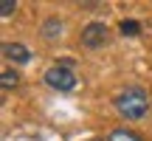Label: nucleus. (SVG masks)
I'll list each match as a JSON object with an SVG mask.
<instances>
[{
	"instance_id": "nucleus-7",
	"label": "nucleus",
	"mask_w": 152,
	"mask_h": 141,
	"mask_svg": "<svg viewBox=\"0 0 152 141\" xmlns=\"http://www.w3.org/2000/svg\"><path fill=\"white\" fill-rule=\"evenodd\" d=\"M121 34H124V37H135V34H141V23L124 20V23H121Z\"/></svg>"
},
{
	"instance_id": "nucleus-4",
	"label": "nucleus",
	"mask_w": 152,
	"mask_h": 141,
	"mask_svg": "<svg viewBox=\"0 0 152 141\" xmlns=\"http://www.w3.org/2000/svg\"><path fill=\"white\" fill-rule=\"evenodd\" d=\"M3 57L11 59V62H17V65H26V62L31 59V51H28L23 43H6L3 45Z\"/></svg>"
},
{
	"instance_id": "nucleus-5",
	"label": "nucleus",
	"mask_w": 152,
	"mask_h": 141,
	"mask_svg": "<svg viewBox=\"0 0 152 141\" xmlns=\"http://www.w3.org/2000/svg\"><path fill=\"white\" fill-rule=\"evenodd\" d=\"M107 141H144L141 136H135L132 130H113Z\"/></svg>"
},
{
	"instance_id": "nucleus-3",
	"label": "nucleus",
	"mask_w": 152,
	"mask_h": 141,
	"mask_svg": "<svg viewBox=\"0 0 152 141\" xmlns=\"http://www.w3.org/2000/svg\"><path fill=\"white\" fill-rule=\"evenodd\" d=\"M107 43V26L104 23H87L85 28H82V45L90 51L102 48V45Z\"/></svg>"
},
{
	"instance_id": "nucleus-6",
	"label": "nucleus",
	"mask_w": 152,
	"mask_h": 141,
	"mask_svg": "<svg viewBox=\"0 0 152 141\" xmlns=\"http://www.w3.org/2000/svg\"><path fill=\"white\" fill-rule=\"evenodd\" d=\"M59 31H62V23H59V20H48V23L42 26V37H45V40H54Z\"/></svg>"
},
{
	"instance_id": "nucleus-9",
	"label": "nucleus",
	"mask_w": 152,
	"mask_h": 141,
	"mask_svg": "<svg viewBox=\"0 0 152 141\" xmlns=\"http://www.w3.org/2000/svg\"><path fill=\"white\" fill-rule=\"evenodd\" d=\"M14 11H17V3H14V0H0V14H3V17H11Z\"/></svg>"
},
{
	"instance_id": "nucleus-2",
	"label": "nucleus",
	"mask_w": 152,
	"mask_h": 141,
	"mask_svg": "<svg viewBox=\"0 0 152 141\" xmlns=\"http://www.w3.org/2000/svg\"><path fill=\"white\" fill-rule=\"evenodd\" d=\"M42 79H45V85H48V87L62 90V93H65V90H73V87H76V73H73L68 65H51L48 70H45Z\"/></svg>"
},
{
	"instance_id": "nucleus-1",
	"label": "nucleus",
	"mask_w": 152,
	"mask_h": 141,
	"mask_svg": "<svg viewBox=\"0 0 152 141\" xmlns=\"http://www.w3.org/2000/svg\"><path fill=\"white\" fill-rule=\"evenodd\" d=\"M115 110H118L124 119H144L147 116V110H149V96H147V90L144 87H124V90L115 96Z\"/></svg>"
},
{
	"instance_id": "nucleus-8",
	"label": "nucleus",
	"mask_w": 152,
	"mask_h": 141,
	"mask_svg": "<svg viewBox=\"0 0 152 141\" xmlns=\"http://www.w3.org/2000/svg\"><path fill=\"white\" fill-rule=\"evenodd\" d=\"M17 79H20V76H17L14 70H3V76H0V85L9 90V87H14V85H17Z\"/></svg>"
}]
</instances>
